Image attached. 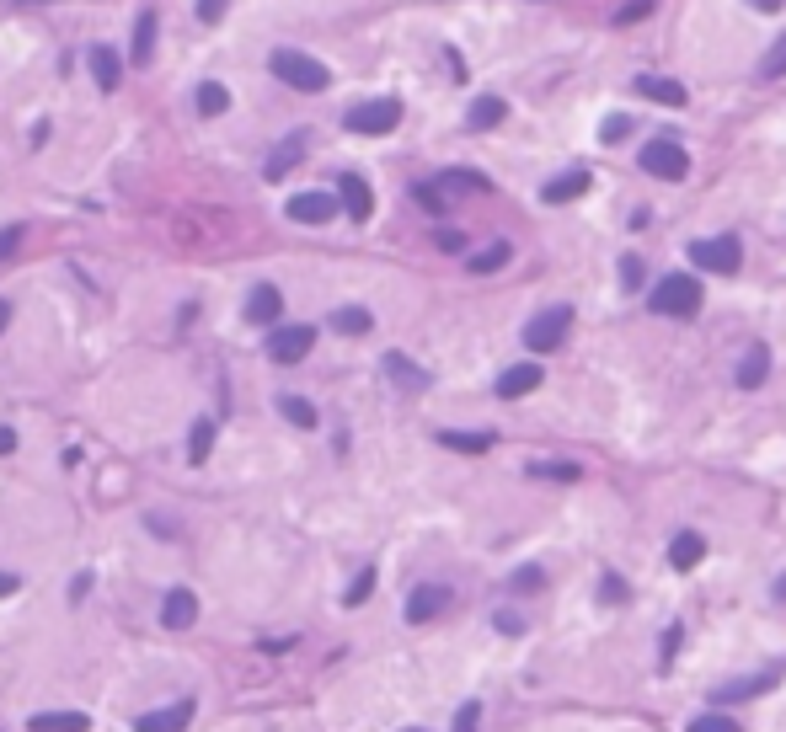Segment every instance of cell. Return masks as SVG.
Listing matches in <instances>:
<instances>
[{
  "label": "cell",
  "mask_w": 786,
  "mask_h": 732,
  "mask_svg": "<svg viewBox=\"0 0 786 732\" xmlns=\"http://www.w3.org/2000/svg\"><path fill=\"white\" fill-rule=\"evenodd\" d=\"M268 70L279 75V81H289L295 91H327V86H332V70L321 65V59L300 54V49H273Z\"/></svg>",
  "instance_id": "6da1fadb"
},
{
  "label": "cell",
  "mask_w": 786,
  "mask_h": 732,
  "mask_svg": "<svg viewBox=\"0 0 786 732\" xmlns=\"http://www.w3.org/2000/svg\"><path fill=\"white\" fill-rule=\"evenodd\" d=\"M647 305L658 310V316H696L701 310V284L690 273H669V278H658L653 294H647Z\"/></svg>",
  "instance_id": "7a4b0ae2"
},
{
  "label": "cell",
  "mask_w": 786,
  "mask_h": 732,
  "mask_svg": "<svg viewBox=\"0 0 786 732\" xmlns=\"http://www.w3.org/2000/svg\"><path fill=\"white\" fill-rule=\"evenodd\" d=\"M567 326H573V305H546L541 316L524 326V348H530V353H551V348H562Z\"/></svg>",
  "instance_id": "3957f363"
},
{
  "label": "cell",
  "mask_w": 786,
  "mask_h": 732,
  "mask_svg": "<svg viewBox=\"0 0 786 732\" xmlns=\"http://www.w3.org/2000/svg\"><path fill=\"white\" fill-rule=\"evenodd\" d=\"M690 262H696L701 273H738V262H744V246L738 236H712V241H690Z\"/></svg>",
  "instance_id": "277c9868"
},
{
  "label": "cell",
  "mask_w": 786,
  "mask_h": 732,
  "mask_svg": "<svg viewBox=\"0 0 786 732\" xmlns=\"http://www.w3.org/2000/svg\"><path fill=\"white\" fill-rule=\"evenodd\" d=\"M396 123H402V102H396V97H375V102L348 107V129L353 134H391Z\"/></svg>",
  "instance_id": "5b68a950"
},
{
  "label": "cell",
  "mask_w": 786,
  "mask_h": 732,
  "mask_svg": "<svg viewBox=\"0 0 786 732\" xmlns=\"http://www.w3.org/2000/svg\"><path fill=\"white\" fill-rule=\"evenodd\" d=\"M642 171L647 177H664V182H680L690 171V155L674 145V139H653V145L642 150Z\"/></svg>",
  "instance_id": "8992f818"
},
{
  "label": "cell",
  "mask_w": 786,
  "mask_h": 732,
  "mask_svg": "<svg viewBox=\"0 0 786 732\" xmlns=\"http://www.w3.org/2000/svg\"><path fill=\"white\" fill-rule=\"evenodd\" d=\"M311 342H316L311 326H279V332L268 337V358L273 364H300V358L311 353Z\"/></svg>",
  "instance_id": "52a82bcc"
},
{
  "label": "cell",
  "mask_w": 786,
  "mask_h": 732,
  "mask_svg": "<svg viewBox=\"0 0 786 732\" xmlns=\"http://www.w3.org/2000/svg\"><path fill=\"white\" fill-rule=\"evenodd\" d=\"M337 209H343V204H337L332 193H295V198H289V220H295V225H327Z\"/></svg>",
  "instance_id": "ba28073f"
},
{
  "label": "cell",
  "mask_w": 786,
  "mask_h": 732,
  "mask_svg": "<svg viewBox=\"0 0 786 732\" xmlns=\"http://www.w3.org/2000/svg\"><path fill=\"white\" fill-rule=\"evenodd\" d=\"M198 620V594L193 588H172V594L161 599V626L166 631H188Z\"/></svg>",
  "instance_id": "9c48e42d"
},
{
  "label": "cell",
  "mask_w": 786,
  "mask_h": 732,
  "mask_svg": "<svg viewBox=\"0 0 786 732\" xmlns=\"http://www.w3.org/2000/svg\"><path fill=\"white\" fill-rule=\"evenodd\" d=\"M337 198H343V209L353 214V220H369V214H375V193H369V182L359 177V171H343V177H337Z\"/></svg>",
  "instance_id": "30bf717a"
},
{
  "label": "cell",
  "mask_w": 786,
  "mask_h": 732,
  "mask_svg": "<svg viewBox=\"0 0 786 732\" xmlns=\"http://www.w3.org/2000/svg\"><path fill=\"white\" fill-rule=\"evenodd\" d=\"M86 65H91V81H97V91H118V81H123V59H118V49H107V43H91Z\"/></svg>",
  "instance_id": "8fae6325"
},
{
  "label": "cell",
  "mask_w": 786,
  "mask_h": 732,
  "mask_svg": "<svg viewBox=\"0 0 786 732\" xmlns=\"http://www.w3.org/2000/svg\"><path fill=\"white\" fill-rule=\"evenodd\" d=\"M444 604H450V588H439V583H423V588H412V599H407V620L412 626H428Z\"/></svg>",
  "instance_id": "7c38bea8"
},
{
  "label": "cell",
  "mask_w": 786,
  "mask_h": 732,
  "mask_svg": "<svg viewBox=\"0 0 786 732\" xmlns=\"http://www.w3.org/2000/svg\"><path fill=\"white\" fill-rule=\"evenodd\" d=\"M279 316H284V294L273 284H257L252 294H246V321L252 326H273Z\"/></svg>",
  "instance_id": "4fadbf2b"
},
{
  "label": "cell",
  "mask_w": 786,
  "mask_h": 732,
  "mask_svg": "<svg viewBox=\"0 0 786 732\" xmlns=\"http://www.w3.org/2000/svg\"><path fill=\"white\" fill-rule=\"evenodd\" d=\"M193 722V700H177V706H161V711H145L140 722V732H177V727H188Z\"/></svg>",
  "instance_id": "5bb4252c"
},
{
  "label": "cell",
  "mask_w": 786,
  "mask_h": 732,
  "mask_svg": "<svg viewBox=\"0 0 786 732\" xmlns=\"http://www.w3.org/2000/svg\"><path fill=\"white\" fill-rule=\"evenodd\" d=\"M541 380H546V375H541V364H514V369H503L498 396H503V401H519V396H530Z\"/></svg>",
  "instance_id": "9a60e30c"
},
{
  "label": "cell",
  "mask_w": 786,
  "mask_h": 732,
  "mask_svg": "<svg viewBox=\"0 0 786 732\" xmlns=\"http://www.w3.org/2000/svg\"><path fill=\"white\" fill-rule=\"evenodd\" d=\"M637 91H642L647 102H664V107H685V102H690V91H685L680 81H669V75H642Z\"/></svg>",
  "instance_id": "2e32d148"
},
{
  "label": "cell",
  "mask_w": 786,
  "mask_h": 732,
  "mask_svg": "<svg viewBox=\"0 0 786 732\" xmlns=\"http://www.w3.org/2000/svg\"><path fill=\"white\" fill-rule=\"evenodd\" d=\"M765 375H770V348L765 342H749V353L738 358V385L754 391V385H765Z\"/></svg>",
  "instance_id": "e0dca14e"
},
{
  "label": "cell",
  "mask_w": 786,
  "mask_h": 732,
  "mask_svg": "<svg viewBox=\"0 0 786 732\" xmlns=\"http://www.w3.org/2000/svg\"><path fill=\"white\" fill-rule=\"evenodd\" d=\"M300 155H305V134L284 139V145L268 155V166H262V177H268V182H284V171H295V161H300Z\"/></svg>",
  "instance_id": "ac0fdd59"
},
{
  "label": "cell",
  "mask_w": 786,
  "mask_h": 732,
  "mask_svg": "<svg viewBox=\"0 0 786 732\" xmlns=\"http://www.w3.org/2000/svg\"><path fill=\"white\" fill-rule=\"evenodd\" d=\"M583 193H589V171H567V177H551L541 188L546 204H567V198H583Z\"/></svg>",
  "instance_id": "d6986e66"
},
{
  "label": "cell",
  "mask_w": 786,
  "mask_h": 732,
  "mask_svg": "<svg viewBox=\"0 0 786 732\" xmlns=\"http://www.w3.org/2000/svg\"><path fill=\"white\" fill-rule=\"evenodd\" d=\"M776 679H781V668H765V674H754V679H744V684H722L717 700H722V706H728V700H754V695H765Z\"/></svg>",
  "instance_id": "ffe728a7"
},
{
  "label": "cell",
  "mask_w": 786,
  "mask_h": 732,
  "mask_svg": "<svg viewBox=\"0 0 786 732\" xmlns=\"http://www.w3.org/2000/svg\"><path fill=\"white\" fill-rule=\"evenodd\" d=\"M385 375L402 385V391H423V385H428V375H423L418 364H412L407 353H385Z\"/></svg>",
  "instance_id": "44dd1931"
},
{
  "label": "cell",
  "mask_w": 786,
  "mask_h": 732,
  "mask_svg": "<svg viewBox=\"0 0 786 732\" xmlns=\"http://www.w3.org/2000/svg\"><path fill=\"white\" fill-rule=\"evenodd\" d=\"M150 54H156V11H140V22H134V49H129V59L134 65H150Z\"/></svg>",
  "instance_id": "7402d4cb"
},
{
  "label": "cell",
  "mask_w": 786,
  "mask_h": 732,
  "mask_svg": "<svg viewBox=\"0 0 786 732\" xmlns=\"http://www.w3.org/2000/svg\"><path fill=\"white\" fill-rule=\"evenodd\" d=\"M27 727H33V732H81V727H91V716L86 711H43Z\"/></svg>",
  "instance_id": "603a6c76"
},
{
  "label": "cell",
  "mask_w": 786,
  "mask_h": 732,
  "mask_svg": "<svg viewBox=\"0 0 786 732\" xmlns=\"http://www.w3.org/2000/svg\"><path fill=\"white\" fill-rule=\"evenodd\" d=\"M701 556H706V540H701V535H690V529H685V535H674V545H669L674 572H690V567L701 562Z\"/></svg>",
  "instance_id": "cb8c5ba5"
},
{
  "label": "cell",
  "mask_w": 786,
  "mask_h": 732,
  "mask_svg": "<svg viewBox=\"0 0 786 732\" xmlns=\"http://www.w3.org/2000/svg\"><path fill=\"white\" fill-rule=\"evenodd\" d=\"M369 326H375V316H369L364 305H343V310H332V332H348V337H364Z\"/></svg>",
  "instance_id": "d4e9b609"
},
{
  "label": "cell",
  "mask_w": 786,
  "mask_h": 732,
  "mask_svg": "<svg viewBox=\"0 0 786 732\" xmlns=\"http://www.w3.org/2000/svg\"><path fill=\"white\" fill-rule=\"evenodd\" d=\"M508 118V102L503 97H476L471 102V129H498Z\"/></svg>",
  "instance_id": "484cf974"
},
{
  "label": "cell",
  "mask_w": 786,
  "mask_h": 732,
  "mask_svg": "<svg viewBox=\"0 0 786 732\" xmlns=\"http://www.w3.org/2000/svg\"><path fill=\"white\" fill-rule=\"evenodd\" d=\"M209 449H214V417H198L188 433V465H204Z\"/></svg>",
  "instance_id": "4316f807"
},
{
  "label": "cell",
  "mask_w": 786,
  "mask_h": 732,
  "mask_svg": "<svg viewBox=\"0 0 786 732\" xmlns=\"http://www.w3.org/2000/svg\"><path fill=\"white\" fill-rule=\"evenodd\" d=\"M439 193H487V177H476V171H439Z\"/></svg>",
  "instance_id": "83f0119b"
},
{
  "label": "cell",
  "mask_w": 786,
  "mask_h": 732,
  "mask_svg": "<svg viewBox=\"0 0 786 732\" xmlns=\"http://www.w3.org/2000/svg\"><path fill=\"white\" fill-rule=\"evenodd\" d=\"M444 449H460V455H487L492 449V433H439Z\"/></svg>",
  "instance_id": "f1b7e54d"
},
{
  "label": "cell",
  "mask_w": 786,
  "mask_h": 732,
  "mask_svg": "<svg viewBox=\"0 0 786 732\" xmlns=\"http://www.w3.org/2000/svg\"><path fill=\"white\" fill-rule=\"evenodd\" d=\"M508 257H514V246H508V241H492L487 252L471 257V273H498V268H508Z\"/></svg>",
  "instance_id": "f546056e"
},
{
  "label": "cell",
  "mask_w": 786,
  "mask_h": 732,
  "mask_svg": "<svg viewBox=\"0 0 786 732\" xmlns=\"http://www.w3.org/2000/svg\"><path fill=\"white\" fill-rule=\"evenodd\" d=\"M225 107H230V91H225L220 81H204V86H198V113H204V118H220Z\"/></svg>",
  "instance_id": "4dcf8cb0"
},
{
  "label": "cell",
  "mask_w": 786,
  "mask_h": 732,
  "mask_svg": "<svg viewBox=\"0 0 786 732\" xmlns=\"http://www.w3.org/2000/svg\"><path fill=\"white\" fill-rule=\"evenodd\" d=\"M279 412H284L295 428H316V407H311L305 396H279Z\"/></svg>",
  "instance_id": "1f68e13d"
},
{
  "label": "cell",
  "mask_w": 786,
  "mask_h": 732,
  "mask_svg": "<svg viewBox=\"0 0 786 732\" xmlns=\"http://www.w3.org/2000/svg\"><path fill=\"white\" fill-rule=\"evenodd\" d=\"M760 75H765V81H781V75H786V33L770 43V54L760 59Z\"/></svg>",
  "instance_id": "d6a6232c"
},
{
  "label": "cell",
  "mask_w": 786,
  "mask_h": 732,
  "mask_svg": "<svg viewBox=\"0 0 786 732\" xmlns=\"http://www.w3.org/2000/svg\"><path fill=\"white\" fill-rule=\"evenodd\" d=\"M369 594H375V567H364L359 578L348 583V594H343V604H348V610H359V604H364Z\"/></svg>",
  "instance_id": "836d02e7"
},
{
  "label": "cell",
  "mask_w": 786,
  "mask_h": 732,
  "mask_svg": "<svg viewBox=\"0 0 786 732\" xmlns=\"http://www.w3.org/2000/svg\"><path fill=\"white\" fill-rule=\"evenodd\" d=\"M535 476H551V481H578V465L573 460H541V465H530Z\"/></svg>",
  "instance_id": "e575fe53"
},
{
  "label": "cell",
  "mask_w": 786,
  "mask_h": 732,
  "mask_svg": "<svg viewBox=\"0 0 786 732\" xmlns=\"http://www.w3.org/2000/svg\"><path fill=\"white\" fill-rule=\"evenodd\" d=\"M621 289H626V294H637V289H642V257H637V252H626V257H621Z\"/></svg>",
  "instance_id": "d590c367"
},
{
  "label": "cell",
  "mask_w": 786,
  "mask_h": 732,
  "mask_svg": "<svg viewBox=\"0 0 786 732\" xmlns=\"http://www.w3.org/2000/svg\"><path fill=\"white\" fill-rule=\"evenodd\" d=\"M626 134H631V118H626V113H615V118L599 123V139H605V145H621Z\"/></svg>",
  "instance_id": "8d00e7d4"
},
{
  "label": "cell",
  "mask_w": 786,
  "mask_h": 732,
  "mask_svg": "<svg viewBox=\"0 0 786 732\" xmlns=\"http://www.w3.org/2000/svg\"><path fill=\"white\" fill-rule=\"evenodd\" d=\"M647 11H653V0H631V6L615 11V27H631V22H642Z\"/></svg>",
  "instance_id": "74e56055"
},
{
  "label": "cell",
  "mask_w": 786,
  "mask_h": 732,
  "mask_svg": "<svg viewBox=\"0 0 786 732\" xmlns=\"http://www.w3.org/2000/svg\"><path fill=\"white\" fill-rule=\"evenodd\" d=\"M22 236H27L22 225H6V230H0V262H11V252L22 246Z\"/></svg>",
  "instance_id": "f35d334b"
},
{
  "label": "cell",
  "mask_w": 786,
  "mask_h": 732,
  "mask_svg": "<svg viewBox=\"0 0 786 732\" xmlns=\"http://www.w3.org/2000/svg\"><path fill=\"white\" fill-rule=\"evenodd\" d=\"M690 732H738V722H728V716H696Z\"/></svg>",
  "instance_id": "ab89813d"
},
{
  "label": "cell",
  "mask_w": 786,
  "mask_h": 732,
  "mask_svg": "<svg viewBox=\"0 0 786 732\" xmlns=\"http://www.w3.org/2000/svg\"><path fill=\"white\" fill-rule=\"evenodd\" d=\"M599 594H605V604H626L631 594H626V578H610L605 572V583H599Z\"/></svg>",
  "instance_id": "60d3db41"
},
{
  "label": "cell",
  "mask_w": 786,
  "mask_h": 732,
  "mask_svg": "<svg viewBox=\"0 0 786 732\" xmlns=\"http://www.w3.org/2000/svg\"><path fill=\"white\" fill-rule=\"evenodd\" d=\"M476 716H482V706H476V700H466V706L455 711V727H460V732H471V727H476Z\"/></svg>",
  "instance_id": "b9f144b4"
},
{
  "label": "cell",
  "mask_w": 786,
  "mask_h": 732,
  "mask_svg": "<svg viewBox=\"0 0 786 732\" xmlns=\"http://www.w3.org/2000/svg\"><path fill=\"white\" fill-rule=\"evenodd\" d=\"M498 631H503V636H519V631H524V620H519L514 610H498Z\"/></svg>",
  "instance_id": "7bdbcfd3"
},
{
  "label": "cell",
  "mask_w": 786,
  "mask_h": 732,
  "mask_svg": "<svg viewBox=\"0 0 786 732\" xmlns=\"http://www.w3.org/2000/svg\"><path fill=\"white\" fill-rule=\"evenodd\" d=\"M680 636H685L680 626H669V631H664V668L674 663V652H680Z\"/></svg>",
  "instance_id": "ee69618b"
},
{
  "label": "cell",
  "mask_w": 786,
  "mask_h": 732,
  "mask_svg": "<svg viewBox=\"0 0 786 732\" xmlns=\"http://www.w3.org/2000/svg\"><path fill=\"white\" fill-rule=\"evenodd\" d=\"M198 17H204V22H220V17H225V0H198Z\"/></svg>",
  "instance_id": "f6af8a7d"
},
{
  "label": "cell",
  "mask_w": 786,
  "mask_h": 732,
  "mask_svg": "<svg viewBox=\"0 0 786 732\" xmlns=\"http://www.w3.org/2000/svg\"><path fill=\"white\" fill-rule=\"evenodd\" d=\"M514 588H541V572H535V567H519V572H514Z\"/></svg>",
  "instance_id": "bcb514c9"
},
{
  "label": "cell",
  "mask_w": 786,
  "mask_h": 732,
  "mask_svg": "<svg viewBox=\"0 0 786 732\" xmlns=\"http://www.w3.org/2000/svg\"><path fill=\"white\" fill-rule=\"evenodd\" d=\"M439 246H444V252H460V246H466V236H460V230H439Z\"/></svg>",
  "instance_id": "7dc6e473"
},
{
  "label": "cell",
  "mask_w": 786,
  "mask_h": 732,
  "mask_svg": "<svg viewBox=\"0 0 786 732\" xmlns=\"http://www.w3.org/2000/svg\"><path fill=\"white\" fill-rule=\"evenodd\" d=\"M86 588H91V572H81V578L70 583V604H75V599H86Z\"/></svg>",
  "instance_id": "c3c4849f"
},
{
  "label": "cell",
  "mask_w": 786,
  "mask_h": 732,
  "mask_svg": "<svg viewBox=\"0 0 786 732\" xmlns=\"http://www.w3.org/2000/svg\"><path fill=\"white\" fill-rule=\"evenodd\" d=\"M22 588V578H11V572H0V599H11Z\"/></svg>",
  "instance_id": "681fc988"
},
{
  "label": "cell",
  "mask_w": 786,
  "mask_h": 732,
  "mask_svg": "<svg viewBox=\"0 0 786 732\" xmlns=\"http://www.w3.org/2000/svg\"><path fill=\"white\" fill-rule=\"evenodd\" d=\"M17 449V428H0V455H11Z\"/></svg>",
  "instance_id": "f907efd6"
},
{
  "label": "cell",
  "mask_w": 786,
  "mask_h": 732,
  "mask_svg": "<svg viewBox=\"0 0 786 732\" xmlns=\"http://www.w3.org/2000/svg\"><path fill=\"white\" fill-rule=\"evenodd\" d=\"M754 11H781V0H749Z\"/></svg>",
  "instance_id": "816d5d0a"
},
{
  "label": "cell",
  "mask_w": 786,
  "mask_h": 732,
  "mask_svg": "<svg viewBox=\"0 0 786 732\" xmlns=\"http://www.w3.org/2000/svg\"><path fill=\"white\" fill-rule=\"evenodd\" d=\"M6 326H11V305L0 300V332H6Z\"/></svg>",
  "instance_id": "f5cc1de1"
}]
</instances>
